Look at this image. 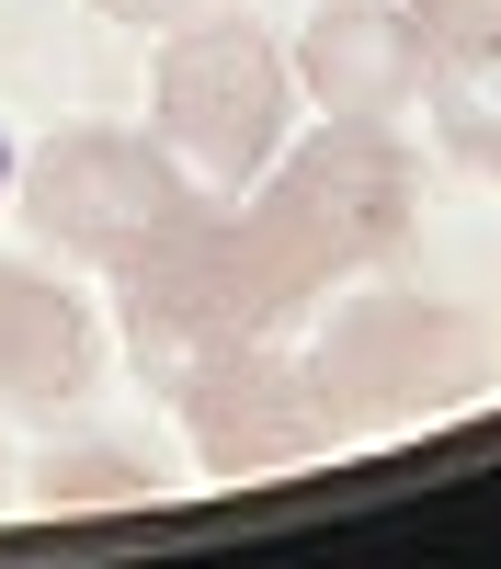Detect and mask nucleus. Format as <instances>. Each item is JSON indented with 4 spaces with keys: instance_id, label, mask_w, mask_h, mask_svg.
I'll list each match as a JSON object with an SVG mask.
<instances>
[{
    "instance_id": "7ed1b4c3",
    "label": "nucleus",
    "mask_w": 501,
    "mask_h": 569,
    "mask_svg": "<svg viewBox=\"0 0 501 569\" xmlns=\"http://www.w3.org/2000/svg\"><path fill=\"white\" fill-rule=\"evenodd\" d=\"M285 58H273V34L240 23V12H194L171 23L160 46V80H149V126L160 149L217 182V194H240V182L273 171V149H285Z\"/></svg>"
},
{
    "instance_id": "f257e3e1",
    "label": "nucleus",
    "mask_w": 501,
    "mask_h": 569,
    "mask_svg": "<svg viewBox=\"0 0 501 569\" xmlns=\"http://www.w3.org/2000/svg\"><path fill=\"white\" fill-rule=\"evenodd\" d=\"M114 284H126V353H137L149 388H182L194 365L240 353V342H262V330H285L308 308L273 273V251L251 240V217H217V206L171 217L160 240H137L114 262Z\"/></svg>"
},
{
    "instance_id": "1a4fd4ad",
    "label": "nucleus",
    "mask_w": 501,
    "mask_h": 569,
    "mask_svg": "<svg viewBox=\"0 0 501 569\" xmlns=\"http://www.w3.org/2000/svg\"><path fill=\"white\" fill-rule=\"evenodd\" d=\"M433 46H501V0H399Z\"/></svg>"
},
{
    "instance_id": "39448f33",
    "label": "nucleus",
    "mask_w": 501,
    "mask_h": 569,
    "mask_svg": "<svg viewBox=\"0 0 501 569\" xmlns=\"http://www.w3.org/2000/svg\"><path fill=\"white\" fill-rule=\"evenodd\" d=\"M308 365H319L331 399H364L377 421H399V410L479 399L490 388V330L468 308H433V297H353V308H331Z\"/></svg>"
},
{
    "instance_id": "20e7f679",
    "label": "nucleus",
    "mask_w": 501,
    "mask_h": 569,
    "mask_svg": "<svg viewBox=\"0 0 501 569\" xmlns=\"http://www.w3.org/2000/svg\"><path fill=\"white\" fill-rule=\"evenodd\" d=\"M23 206L58 251L80 262H126L137 240H160L171 217L206 206V182L182 171L160 137H126V126H58L23 171Z\"/></svg>"
},
{
    "instance_id": "423d86ee",
    "label": "nucleus",
    "mask_w": 501,
    "mask_h": 569,
    "mask_svg": "<svg viewBox=\"0 0 501 569\" xmlns=\"http://www.w3.org/2000/svg\"><path fill=\"white\" fill-rule=\"evenodd\" d=\"M171 399H182V421H194V456L217 467V479H251V467L308 456V445H319V421H331L319 365L285 353L273 330H262V342H240V353H217V365H194Z\"/></svg>"
},
{
    "instance_id": "9d476101",
    "label": "nucleus",
    "mask_w": 501,
    "mask_h": 569,
    "mask_svg": "<svg viewBox=\"0 0 501 569\" xmlns=\"http://www.w3.org/2000/svg\"><path fill=\"white\" fill-rule=\"evenodd\" d=\"M103 23H137V34H171V23H194L206 0H91Z\"/></svg>"
},
{
    "instance_id": "f8f14e48",
    "label": "nucleus",
    "mask_w": 501,
    "mask_h": 569,
    "mask_svg": "<svg viewBox=\"0 0 501 569\" xmlns=\"http://www.w3.org/2000/svg\"><path fill=\"white\" fill-rule=\"evenodd\" d=\"M490 182H501V149H490Z\"/></svg>"
},
{
    "instance_id": "0eeeda50",
    "label": "nucleus",
    "mask_w": 501,
    "mask_h": 569,
    "mask_svg": "<svg viewBox=\"0 0 501 569\" xmlns=\"http://www.w3.org/2000/svg\"><path fill=\"white\" fill-rule=\"evenodd\" d=\"M422 69H433V34L399 0H331L308 23V46L285 58V80L308 91L319 126H399L422 103Z\"/></svg>"
},
{
    "instance_id": "6e6552de",
    "label": "nucleus",
    "mask_w": 501,
    "mask_h": 569,
    "mask_svg": "<svg viewBox=\"0 0 501 569\" xmlns=\"http://www.w3.org/2000/svg\"><path fill=\"white\" fill-rule=\"evenodd\" d=\"M91 376V319L69 284L0 262V399H80Z\"/></svg>"
},
{
    "instance_id": "9b49d317",
    "label": "nucleus",
    "mask_w": 501,
    "mask_h": 569,
    "mask_svg": "<svg viewBox=\"0 0 501 569\" xmlns=\"http://www.w3.org/2000/svg\"><path fill=\"white\" fill-rule=\"evenodd\" d=\"M0 182H12V149H0Z\"/></svg>"
},
{
    "instance_id": "f03ea898",
    "label": "nucleus",
    "mask_w": 501,
    "mask_h": 569,
    "mask_svg": "<svg viewBox=\"0 0 501 569\" xmlns=\"http://www.w3.org/2000/svg\"><path fill=\"white\" fill-rule=\"evenodd\" d=\"M410 206H422V182H410L399 126H319L297 160L273 149L262 194L240 217H251V240L273 251V273H285L297 297H319V284L388 262L410 240Z\"/></svg>"
}]
</instances>
